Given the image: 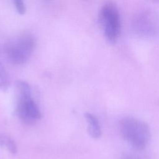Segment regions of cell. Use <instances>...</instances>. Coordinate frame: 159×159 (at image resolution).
I'll use <instances>...</instances> for the list:
<instances>
[{"mask_svg": "<svg viewBox=\"0 0 159 159\" xmlns=\"http://www.w3.org/2000/svg\"><path fill=\"white\" fill-rule=\"evenodd\" d=\"M85 119L88 124V133L93 139H98L101 135V129L98 118L93 114L86 112L84 114Z\"/></svg>", "mask_w": 159, "mask_h": 159, "instance_id": "8992f818", "label": "cell"}, {"mask_svg": "<svg viewBox=\"0 0 159 159\" xmlns=\"http://www.w3.org/2000/svg\"><path fill=\"white\" fill-rule=\"evenodd\" d=\"M14 2L15 7H16L17 12L20 14H24L25 12V9H26L24 2L20 0H16V1H14Z\"/></svg>", "mask_w": 159, "mask_h": 159, "instance_id": "9c48e42d", "label": "cell"}, {"mask_svg": "<svg viewBox=\"0 0 159 159\" xmlns=\"http://www.w3.org/2000/svg\"><path fill=\"white\" fill-rule=\"evenodd\" d=\"M0 146L5 147V136L0 135Z\"/></svg>", "mask_w": 159, "mask_h": 159, "instance_id": "30bf717a", "label": "cell"}, {"mask_svg": "<svg viewBox=\"0 0 159 159\" xmlns=\"http://www.w3.org/2000/svg\"><path fill=\"white\" fill-rule=\"evenodd\" d=\"M10 86L9 76L0 62V89L7 90Z\"/></svg>", "mask_w": 159, "mask_h": 159, "instance_id": "52a82bcc", "label": "cell"}, {"mask_svg": "<svg viewBox=\"0 0 159 159\" xmlns=\"http://www.w3.org/2000/svg\"><path fill=\"white\" fill-rule=\"evenodd\" d=\"M134 32L143 37H153L159 31V19L150 11H143L137 14L132 21Z\"/></svg>", "mask_w": 159, "mask_h": 159, "instance_id": "5b68a950", "label": "cell"}, {"mask_svg": "<svg viewBox=\"0 0 159 159\" xmlns=\"http://www.w3.org/2000/svg\"><path fill=\"white\" fill-rule=\"evenodd\" d=\"M99 17L106 38L111 43L115 42L120 30V15L116 4L111 1L105 2L100 9Z\"/></svg>", "mask_w": 159, "mask_h": 159, "instance_id": "277c9868", "label": "cell"}, {"mask_svg": "<svg viewBox=\"0 0 159 159\" xmlns=\"http://www.w3.org/2000/svg\"><path fill=\"white\" fill-rule=\"evenodd\" d=\"M35 47V39L32 34L25 32L10 40L6 47L9 59L15 64H24L30 57Z\"/></svg>", "mask_w": 159, "mask_h": 159, "instance_id": "3957f363", "label": "cell"}, {"mask_svg": "<svg viewBox=\"0 0 159 159\" xmlns=\"http://www.w3.org/2000/svg\"><path fill=\"white\" fill-rule=\"evenodd\" d=\"M124 159H135V158H132V157H127V158H125Z\"/></svg>", "mask_w": 159, "mask_h": 159, "instance_id": "8fae6325", "label": "cell"}, {"mask_svg": "<svg viewBox=\"0 0 159 159\" xmlns=\"http://www.w3.org/2000/svg\"><path fill=\"white\" fill-rule=\"evenodd\" d=\"M17 91L16 114L27 123L33 122L40 119L41 112L37 104L31 98V88L24 81L19 80L16 84Z\"/></svg>", "mask_w": 159, "mask_h": 159, "instance_id": "7a4b0ae2", "label": "cell"}, {"mask_svg": "<svg viewBox=\"0 0 159 159\" xmlns=\"http://www.w3.org/2000/svg\"><path fill=\"white\" fill-rule=\"evenodd\" d=\"M5 147L11 153H16L17 152V147L15 142L12 139L7 136H5Z\"/></svg>", "mask_w": 159, "mask_h": 159, "instance_id": "ba28073f", "label": "cell"}, {"mask_svg": "<svg viewBox=\"0 0 159 159\" xmlns=\"http://www.w3.org/2000/svg\"><path fill=\"white\" fill-rule=\"evenodd\" d=\"M120 132L124 138L134 148L143 150L150 139V130L148 124L137 118L126 116L119 123Z\"/></svg>", "mask_w": 159, "mask_h": 159, "instance_id": "6da1fadb", "label": "cell"}]
</instances>
